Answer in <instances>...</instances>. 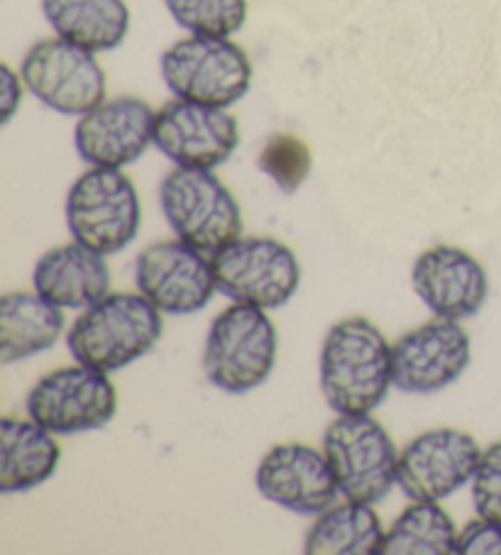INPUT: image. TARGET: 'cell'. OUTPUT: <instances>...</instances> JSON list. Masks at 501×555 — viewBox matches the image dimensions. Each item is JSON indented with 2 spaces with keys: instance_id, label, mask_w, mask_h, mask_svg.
Here are the masks:
<instances>
[{
  "instance_id": "cell-1",
  "label": "cell",
  "mask_w": 501,
  "mask_h": 555,
  "mask_svg": "<svg viewBox=\"0 0 501 555\" xmlns=\"http://www.w3.org/2000/svg\"><path fill=\"white\" fill-rule=\"evenodd\" d=\"M394 387V356L368 319L335 323L321 348V389L335 414H372Z\"/></svg>"
},
{
  "instance_id": "cell-2",
  "label": "cell",
  "mask_w": 501,
  "mask_h": 555,
  "mask_svg": "<svg viewBox=\"0 0 501 555\" xmlns=\"http://www.w3.org/2000/svg\"><path fill=\"white\" fill-rule=\"evenodd\" d=\"M162 311L142 294H108L74 321L66 346L76 362L101 372H118L157 346Z\"/></svg>"
},
{
  "instance_id": "cell-3",
  "label": "cell",
  "mask_w": 501,
  "mask_h": 555,
  "mask_svg": "<svg viewBox=\"0 0 501 555\" xmlns=\"http://www.w3.org/2000/svg\"><path fill=\"white\" fill-rule=\"evenodd\" d=\"M277 328L265 309L233 304L210 323L204 372L208 382L228 395L262 387L277 365Z\"/></svg>"
},
{
  "instance_id": "cell-4",
  "label": "cell",
  "mask_w": 501,
  "mask_h": 555,
  "mask_svg": "<svg viewBox=\"0 0 501 555\" xmlns=\"http://www.w3.org/2000/svg\"><path fill=\"white\" fill-rule=\"evenodd\" d=\"M162 79L175 99L230 108L253 86V62L230 37L191 35L164 50Z\"/></svg>"
},
{
  "instance_id": "cell-5",
  "label": "cell",
  "mask_w": 501,
  "mask_h": 555,
  "mask_svg": "<svg viewBox=\"0 0 501 555\" xmlns=\"http://www.w3.org/2000/svg\"><path fill=\"white\" fill-rule=\"evenodd\" d=\"M159 206L179 241L204 255L214 257L243 237V210L210 169L169 171L159 184Z\"/></svg>"
},
{
  "instance_id": "cell-6",
  "label": "cell",
  "mask_w": 501,
  "mask_h": 555,
  "mask_svg": "<svg viewBox=\"0 0 501 555\" xmlns=\"http://www.w3.org/2000/svg\"><path fill=\"white\" fill-rule=\"evenodd\" d=\"M323 453L345 500L377 504L397 485V446L370 414H338L325 428Z\"/></svg>"
},
{
  "instance_id": "cell-7",
  "label": "cell",
  "mask_w": 501,
  "mask_h": 555,
  "mask_svg": "<svg viewBox=\"0 0 501 555\" xmlns=\"http://www.w3.org/2000/svg\"><path fill=\"white\" fill-rule=\"evenodd\" d=\"M142 206L138 189L120 169L91 167L66 196V225L76 243L115 255L138 237Z\"/></svg>"
},
{
  "instance_id": "cell-8",
  "label": "cell",
  "mask_w": 501,
  "mask_h": 555,
  "mask_svg": "<svg viewBox=\"0 0 501 555\" xmlns=\"http://www.w3.org/2000/svg\"><path fill=\"white\" fill-rule=\"evenodd\" d=\"M210 262L220 294L265 311L282 309L301 284V264L294 250L274 237H237Z\"/></svg>"
},
{
  "instance_id": "cell-9",
  "label": "cell",
  "mask_w": 501,
  "mask_h": 555,
  "mask_svg": "<svg viewBox=\"0 0 501 555\" xmlns=\"http://www.w3.org/2000/svg\"><path fill=\"white\" fill-rule=\"evenodd\" d=\"M25 89L47 108L81 118L105 101V74L95 54L62 37L35 42L21 64Z\"/></svg>"
},
{
  "instance_id": "cell-10",
  "label": "cell",
  "mask_w": 501,
  "mask_h": 555,
  "mask_svg": "<svg viewBox=\"0 0 501 555\" xmlns=\"http://www.w3.org/2000/svg\"><path fill=\"white\" fill-rule=\"evenodd\" d=\"M27 414L54 436H74L108 426L118 414L108 372L86 367H60L44 375L27 395Z\"/></svg>"
},
{
  "instance_id": "cell-11",
  "label": "cell",
  "mask_w": 501,
  "mask_h": 555,
  "mask_svg": "<svg viewBox=\"0 0 501 555\" xmlns=\"http://www.w3.org/2000/svg\"><path fill=\"white\" fill-rule=\"evenodd\" d=\"M138 292L162 313L204 311L218 289L214 262L184 241L154 243L134 262Z\"/></svg>"
},
{
  "instance_id": "cell-12",
  "label": "cell",
  "mask_w": 501,
  "mask_h": 555,
  "mask_svg": "<svg viewBox=\"0 0 501 555\" xmlns=\"http://www.w3.org/2000/svg\"><path fill=\"white\" fill-rule=\"evenodd\" d=\"M237 145L240 126L228 108L175 99L154 118V147L177 167L214 171L233 157Z\"/></svg>"
},
{
  "instance_id": "cell-13",
  "label": "cell",
  "mask_w": 501,
  "mask_h": 555,
  "mask_svg": "<svg viewBox=\"0 0 501 555\" xmlns=\"http://www.w3.org/2000/svg\"><path fill=\"white\" fill-rule=\"evenodd\" d=\"M481 457L477 440L458 428H433L399 453L397 485L411 502H442L472 482Z\"/></svg>"
},
{
  "instance_id": "cell-14",
  "label": "cell",
  "mask_w": 501,
  "mask_h": 555,
  "mask_svg": "<svg viewBox=\"0 0 501 555\" xmlns=\"http://www.w3.org/2000/svg\"><path fill=\"white\" fill-rule=\"evenodd\" d=\"M394 387L407 395H436L462 377L472 362L467 331L458 321L436 319L391 346Z\"/></svg>"
},
{
  "instance_id": "cell-15",
  "label": "cell",
  "mask_w": 501,
  "mask_h": 555,
  "mask_svg": "<svg viewBox=\"0 0 501 555\" xmlns=\"http://www.w3.org/2000/svg\"><path fill=\"white\" fill-rule=\"evenodd\" d=\"M154 118L157 111L134 95L103 101L76 122V152L91 167H128L154 145Z\"/></svg>"
},
{
  "instance_id": "cell-16",
  "label": "cell",
  "mask_w": 501,
  "mask_h": 555,
  "mask_svg": "<svg viewBox=\"0 0 501 555\" xmlns=\"http://www.w3.org/2000/svg\"><path fill=\"white\" fill-rule=\"evenodd\" d=\"M255 485L267 502L301 516H318L341 494L325 453L301 443L274 446L259 461Z\"/></svg>"
},
{
  "instance_id": "cell-17",
  "label": "cell",
  "mask_w": 501,
  "mask_h": 555,
  "mask_svg": "<svg viewBox=\"0 0 501 555\" xmlns=\"http://www.w3.org/2000/svg\"><path fill=\"white\" fill-rule=\"evenodd\" d=\"M411 286L436 319L462 321L481 311L489 296V276L475 257L460 247L438 245L413 262Z\"/></svg>"
},
{
  "instance_id": "cell-18",
  "label": "cell",
  "mask_w": 501,
  "mask_h": 555,
  "mask_svg": "<svg viewBox=\"0 0 501 555\" xmlns=\"http://www.w3.org/2000/svg\"><path fill=\"white\" fill-rule=\"evenodd\" d=\"M35 292L56 309H89L111 294L105 255L81 243L47 250L35 264Z\"/></svg>"
},
{
  "instance_id": "cell-19",
  "label": "cell",
  "mask_w": 501,
  "mask_h": 555,
  "mask_svg": "<svg viewBox=\"0 0 501 555\" xmlns=\"http://www.w3.org/2000/svg\"><path fill=\"white\" fill-rule=\"evenodd\" d=\"M62 448L35 421L0 418V492L15 494L44 485L56 473Z\"/></svg>"
},
{
  "instance_id": "cell-20",
  "label": "cell",
  "mask_w": 501,
  "mask_h": 555,
  "mask_svg": "<svg viewBox=\"0 0 501 555\" xmlns=\"http://www.w3.org/2000/svg\"><path fill=\"white\" fill-rule=\"evenodd\" d=\"M42 15L56 37L93 54L118 50L130 30L125 0H42Z\"/></svg>"
},
{
  "instance_id": "cell-21",
  "label": "cell",
  "mask_w": 501,
  "mask_h": 555,
  "mask_svg": "<svg viewBox=\"0 0 501 555\" xmlns=\"http://www.w3.org/2000/svg\"><path fill=\"white\" fill-rule=\"evenodd\" d=\"M64 331L62 309L40 294L11 292L0 299V362L13 365L56 346Z\"/></svg>"
},
{
  "instance_id": "cell-22",
  "label": "cell",
  "mask_w": 501,
  "mask_h": 555,
  "mask_svg": "<svg viewBox=\"0 0 501 555\" xmlns=\"http://www.w3.org/2000/svg\"><path fill=\"white\" fill-rule=\"evenodd\" d=\"M387 533L372 504L345 502L318 514L308 529L304 551L308 555H380Z\"/></svg>"
},
{
  "instance_id": "cell-23",
  "label": "cell",
  "mask_w": 501,
  "mask_h": 555,
  "mask_svg": "<svg viewBox=\"0 0 501 555\" xmlns=\"http://www.w3.org/2000/svg\"><path fill=\"white\" fill-rule=\"evenodd\" d=\"M458 531L438 502H416L403 509L384 539V555L455 553Z\"/></svg>"
},
{
  "instance_id": "cell-24",
  "label": "cell",
  "mask_w": 501,
  "mask_h": 555,
  "mask_svg": "<svg viewBox=\"0 0 501 555\" xmlns=\"http://www.w3.org/2000/svg\"><path fill=\"white\" fill-rule=\"evenodd\" d=\"M164 5L191 35L233 37L247 21V0H164Z\"/></svg>"
},
{
  "instance_id": "cell-25",
  "label": "cell",
  "mask_w": 501,
  "mask_h": 555,
  "mask_svg": "<svg viewBox=\"0 0 501 555\" xmlns=\"http://www.w3.org/2000/svg\"><path fill=\"white\" fill-rule=\"evenodd\" d=\"M257 167L265 177L274 181L279 191L294 194L311 175L313 155L301 138L292 135V132H274L259 152Z\"/></svg>"
},
{
  "instance_id": "cell-26",
  "label": "cell",
  "mask_w": 501,
  "mask_h": 555,
  "mask_svg": "<svg viewBox=\"0 0 501 555\" xmlns=\"http://www.w3.org/2000/svg\"><path fill=\"white\" fill-rule=\"evenodd\" d=\"M472 504L481 519L501 524V440L481 451L477 473L472 477Z\"/></svg>"
},
{
  "instance_id": "cell-27",
  "label": "cell",
  "mask_w": 501,
  "mask_h": 555,
  "mask_svg": "<svg viewBox=\"0 0 501 555\" xmlns=\"http://www.w3.org/2000/svg\"><path fill=\"white\" fill-rule=\"evenodd\" d=\"M458 555H501V524L477 516L458 533Z\"/></svg>"
},
{
  "instance_id": "cell-28",
  "label": "cell",
  "mask_w": 501,
  "mask_h": 555,
  "mask_svg": "<svg viewBox=\"0 0 501 555\" xmlns=\"http://www.w3.org/2000/svg\"><path fill=\"white\" fill-rule=\"evenodd\" d=\"M23 76L11 66H0V126H8L23 103Z\"/></svg>"
}]
</instances>
